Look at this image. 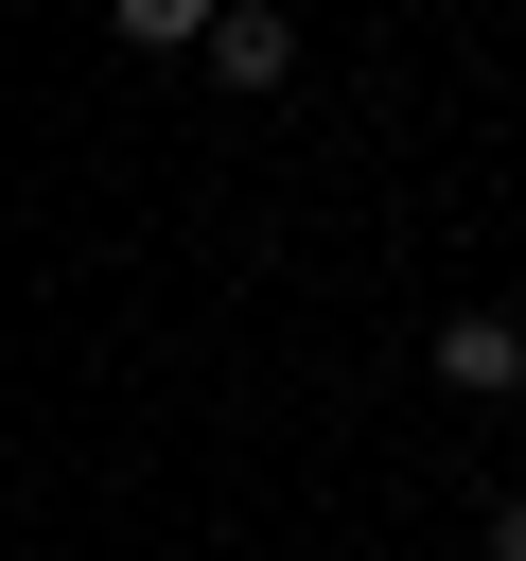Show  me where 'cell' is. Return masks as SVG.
Instances as JSON below:
<instances>
[{
  "mask_svg": "<svg viewBox=\"0 0 526 561\" xmlns=\"http://www.w3.org/2000/svg\"><path fill=\"white\" fill-rule=\"evenodd\" d=\"M193 53H210L228 88H281V70H298V18H263V0H210V35H193Z\"/></svg>",
  "mask_w": 526,
  "mask_h": 561,
  "instance_id": "1",
  "label": "cell"
},
{
  "mask_svg": "<svg viewBox=\"0 0 526 561\" xmlns=\"http://www.w3.org/2000/svg\"><path fill=\"white\" fill-rule=\"evenodd\" d=\"M438 386H526V333H508V316H456V333H438Z\"/></svg>",
  "mask_w": 526,
  "mask_h": 561,
  "instance_id": "2",
  "label": "cell"
},
{
  "mask_svg": "<svg viewBox=\"0 0 526 561\" xmlns=\"http://www.w3.org/2000/svg\"><path fill=\"white\" fill-rule=\"evenodd\" d=\"M105 18H123V35H158V53H193V35H210V0H105Z\"/></svg>",
  "mask_w": 526,
  "mask_h": 561,
  "instance_id": "3",
  "label": "cell"
},
{
  "mask_svg": "<svg viewBox=\"0 0 526 561\" xmlns=\"http://www.w3.org/2000/svg\"><path fill=\"white\" fill-rule=\"evenodd\" d=\"M508 561H526V508H508Z\"/></svg>",
  "mask_w": 526,
  "mask_h": 561,
  "instance_id": "4",
  "label": "cell"
}]
</instances>
